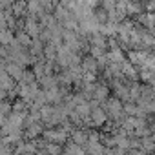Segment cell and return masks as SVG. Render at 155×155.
Listing matches in <instances>:
<instances>
[{
    "label": "cell",
    "mask_w": 155,
    "mask_h": 155,
    "mask_svg": "<svg viewBox=\"0 0 155 155\" xmlns=\"http://www.w3.org/2000/svg\"><path fill=\"white\" fill-rule=\"evenodd\" d=\"M9 113H11V102L2 101V102H0V115H2V117H8Z\"/></svg>",
    "instance_id": "obj_13"
},
{
    "label": "cell",
    "mask_w": 155,
    "mask_h": 155,
    "mask_svg": "<svg viewBox=\"0 0 155 155\" xmlns=\"http://www.w3.org/2000/svg\"><path fill=\"white\" fill-rule=\"evenodd\" d=\"M106 58H108V64H117L120 66L126 58H124V51L117 46V48H111L108 53H106Z\"/></svg>",
    "instance_id": "obj_2"
},
{
    "label": "cell",
    "mask_w": 155,
    "mask_h": 155,
    "mask_svg": "<svg viewBox=\"0 0 155 155\" xmlns=\"http://www.w3.org/2000/svg\"><path fill=\"white\" fill-rule=\"evenodd\" d=\"M90 119H91L93 126H97V128L108 122V115L104 113V110H102V108H97V110H93V111L90 113Z\"/></svg>",
    "instance_id": "obj_5"
},
{
    "label": "cell",
    "mask_w": 155,
    "mask_h": 155,
    "mask_svg": "<svg viewBox=\"0 0 155 155\" xmlns=\"http://www.w3.org/2000/svg\"><path fill=\"white\" fill-rule=\"evenodd\" d=\"M62 155H86V151L82 146L69 142V144H66V148H62Z\"/></svg>",
    "instance_id": "obj_8"
},
{
    "label": "cell",
    "mask_w": 155,
    "mask_h": 155,
    "mask_svg": "<svg viewBox=\"0 0 155 155\" xmlns=\"http://www.w3.org/2000/svg\"><path fill=\"white\" fill-rule=\"evenodd\" d=\"M4 20V11H0V22Z\"/></svg>",
    "instance_id": "obj_17"
},
{
    "label": "cell",
    "mask_w": 155,
    "mask_h": 155,
    "mask_svg": "<svg viewBox=\"0 0 155 155\" xmlns=\"http://www.w3.org/2000/svg\"><path fill=\"white\" fill-rule=\"evenodd\" d=\"M4 71H6V75L9 77V79H13V81H20V77L24 73V69L18 68L13 62H4Z\"/></svg>",
    "instance_id": "obj_3"
},
{
    "label": "cell",
    "mask_w": 155,
    "mask_h": 155,
    "mask_svg": "<svg viewBox=\"0 0 155 155\" xmlns=\"http://www.w3.org/2000/svg\"><path fill=\"white\" fill-rule=\"evenodd\" d=\"M77 115H79L81 119H84V117H90V113H91V110H90V106H88V102H82V104H79V106H75V110H73Z\"/></svg>",
    "instance_id": "obj_12"
},
{
    "label": "cell",
    "mask_w": 155,
    "mask_h": 155,
    "mask_svg": "<svg viewBox=\"0 0 155 155\" xmlns=\"http://www.w3.org/2000/svg\"><path fill=\"white\" fill-rule=\"evenodd\" d=\"M15 40L18 42V46H20L22 49H28V48L31 46V38H29V37H28V35H26L22 29H18V31H17V35H15Z\"/></svg>",
    "instance_id": "obj_9"
},
{
    "label": "cell",
    "mask_w": 155,
    "mask_h": 155,
    "mask_svg": "<svg viewBox=\"0 0 155 155\" xmlns=\"http://www.w3.org/2000/svg\"><path fill=\"white\" fill-rule=\"evenodd\" d=\"M6 124V117H2V115H0V128H2Z\"/></svg>",
    "instance_id": "obj_16"
},
{
    "label": "cell",
    "mask_w": 155,
    "mask_h": 155,
    "mask_svg": "<svg viewBox=\"0 0 155 155\" xmlns=\"http://www.w3.org/2000/svg\"><path fill=\"white\" fill-rule=\"evenodd\" d=\"M88 131L90 130H73L71 133H69V137H71V142L73 144H77V146H84L86 142H88Z\"/></svg>",
    "instance_id": "obj_4"
},
{
    "label": "cell",
    "mask_w": 155,
    "mask_h": 155,
    "mask_svg": "<svg viewBox=\"0 0 155 155\" xmlns=\"http://www.w3.org/2000/svg\"><path fill=\"white\" fill-rule=\"evenodd\" d=\"M110 97V88L102 82H97L95 84V90H93V101H97L99 104L101 102H106Z\"/></svg>",
    "instance_id": "obj_1"
},
{
    "label": "cell",
    "mask_w": 155,
    "mask_h": 155,
    "mask_svg": "<svg viewBox=\"0 0 155 155\" xmlns=\"http://www.w3.org/2000/svg\"><path fill=\"white\" fill-rule=\"evenodd\" d=\"M81 68H82V73H97L99 71V68H97V60L93 58V57H86V58H82L81 60Z\"/></svg>",
    "instance_id": "obj_6"
},
{
    "label": "cell",
    "mask_w": 155,
    "mask_h": 155,
    "mask_svg": "<svg viewBox=\"0 0 155 155\" xmlns=\"http://www.w3.org/2000/svg\"><path fill=\"white\" fill-rule=\"evenodd\" d=\"M146 8H148V9H150V11H148V13H151V9H153V8H155V2H148V4H146Z\"/></svg>",
    "instance_id": "obj_15"
},
{
    "label": "cell",
    "mask_w": 155,
    "mask_h": 155,
    "mask_svg": "<svg viewBox=\"0 0 155 155\" xmlns=\"http://www.w3.org/2000/svg\"><path fill=\"white\" fill-rule=\"evenodd\" d=\"M38 84L42 86V91H48V90H51V88H58L55 75H44L42 79L38 81Z\"/></svg>",
    "instance_id": "obj_7"
},
{
    "label": "cell",
    "mask_w": 155,
    "mask_h": 155,
    "mask_svg": "<svg viewBox=\"0 0 155 155\" xmlns=\"http://www.w3.org/2000/svg\"><path fill=\"white\" fill-rule=\"evenodd\" d=\"M42 153H46V155H62V146L55 144V142H46Z\"/></svg>",
    "instance_id": "obj_10"
},
{
    "label": "cell",
    "mask_w": 155,
    "mask_h": 155,
    "mask_svg": "<svg viewBox=\"0 0 155 155\" xmlns=\"http://www.w3.org/2000/svg\"><path fill=\"white\" fill-rule=\"evenodd\" d=\"M13 38H15L13 31H9V29L2 31V33H0V46H4V48H8V46H9V44L13 42Z\"/></svg>",
    "instance_id": "obj_11"
},
{
    "label": "cell",
    "mask_w": 155,
    "mask_h": 155,
    "mask_svg": "<svg viewBox=\"0 0 155 155\" xmlns=\"http://www.w3.org/2000/svg\"><path fill=\"white\" fill-rule=\"evenodd\" d=\"M104 155H126V151L113 146V148H104Z\"/></svg>",
    "instance_id": "obj_14"
}]
</instances>
